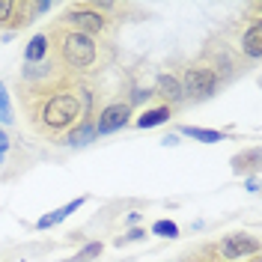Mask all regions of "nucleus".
<instances>
[{"label": "nucleus", "instance_id": "nucleus-11", "mask_svg": "<svg viewBox=\"0 0 262 262\" xmlns=\"http://www.w3.org/2000/svg\"><path fill=\"white\" fill-rule=\"evenodd\" d=\"M149 90H152V98H155L158 104H170V107H176V111H179L182 104H185L179 72H173V69H167V72H158V78H155V83H152Z\"/></svg>", "mask_w": 262, "mask_h": 262}, {"label": "nucleus", "instance_id": "nucleus-25", "mask_svg": "<svg viewBox=\"0 0 262 262\" xmlns=\"http://www.w3.org/2000/svg\"><path fill=\"white\" fill-rule=\"evenodd\" d=\"M247 262H262V256H253V259H247Z\"/></svg>", "mask_w": 262, "mask_h": 262}, {"label": "nucleus", "instance_id": "nucleus-21", "mask_svg": "<svg viewBox=\"0 0 262 262\" xmlns=\"http://www.w3.org/2000/svg\"><path fill=\"white\" fill-rule=\"evenodd\" d=\"M152 235H158V238H176L179 235V224H173V221H167V217H158L152 227H149Z\"/></svg>", "mask_w": 262, "mask_h": 262}, {"label": "nucleus", "instance_id": "nucleus-16", "mask_svg": "<svg viewBox=\"0 0 262 262\" xmlns=\"http://www.w3.org/2000/svg\"><path fill=\"white\" fill-rule=\"evenodd\" d=\"M93 140H98V134H96V119H83V122H78L75 128L69 131V134H66L63 146L83 149V146H90Z\"/></svg>", "mask_w": 262, "mask_h": 262}, {"label": "nucleus", "instance_id": "nucleus-7", "mask_svg": "<svg viewBox=\"0 0 262 262\" xmlns=\"http://www.w3.org/2000/svg\"><path fill=\"white\" fill-rule=\"evenodd\" d=\"M30 167V152L21 143V137L0 125V182L18 179Z\"/></svg>", "mask_w": 262, "mask_h": 262}, {"label": "nucleus", "instance_id": "nucleus-4", "mask_svg": "<svg viewBox=\"0 0 262 262\" xmlns=\"http://www.w3.org/2000/svg\"><path fill=\"white\" fill-rule=\"evenodd\" d=\"M57 24H63L69 30H78L83 36H93V39H101V42H111V36L116 33V21L104 18L101 12H93L83 0H75V3H66Z\"/></svg>", "mask_w": 262, "mask_h": 262}, {"label": "nucleus", "instance_id": "nucleus-22", "mask_svg": "<svg viewBox=\"0 0 262 262\" xmlns=\"http://www.w3.org/2000/svg\"><path fill=\"white\" fill-rule=\"evenodd\" d=\"M134 242H146V229H143V227H134V229H128V232H122L114 245L116 247H125V245H134Z\"/></svg>", "mask_w": 262, "mask_h": 262}, {"label": "nucleus", "instance_id": "nucleus-9", "mask_svg": "<svg viewBox=\"0 0 262 262\" xmlns=\"http://www.w3.org/2000/svg\"><path fill=\"white\" fill-rule=\"evenodd\" d=\"M247 24L238 33V42H235V51L245 57V63L256 66L262 60V3H250L247 6Z\"/></svg>", "mask_w": 262, "mask_h": 262}, {"label": "nucleus", "instance_id": "nucleus-14", "mask_svg": "<svg viewBox=\"0 0 262 262\" xmlns=\"http://www.w3.org/2000/svg\"><path fill=\"white\" fill-rule=\"evenodd\" d=\"M259 164H262L259 146H245L242 152H235L229 158V167H232L235 176H253V173H259Z\"/></svg>", "mask_w": 262, "mask_h": 262}, {"label": "nucleus", "instance_id": "nucleus-2", "mask_svg": "<svg viewBox=\"0 0 262 262\" xmlns=\"http://www.w3.org/2000/svg\"><path fill=\"white\" fill-rule=\"evenodd\" d=\"M45 36H48V60L72 78H86L90 81L93 75L104 72L114 60V42L83 36V33L69 30L57 21L48 24Z\"/></svg>", "mask_w": 262, "mask_h": 262}, {"label": "nucleus", "instance_id": "nucleus-6", "mask_svg": "<svg viewBox=\"0 0 262 262\" xmlns=\"http://www.w3.org/2000/svg\"><path fill=\"white\" fill-rule=\"evenodd\" d=\"M51 0H0V36H15L39 15L51 12Z\"/></svg>", "mask_w": 262, "mask_h": 262}, {"label": "nucleus", "instance_id": "nucleus-13", "mask_svg": "<svg viewBox=\"0 0 262 262\" xmlns=\"http://www.w3.org/2000/svg\"><path fill=\"white\" fill-rule=\"evenodd\" d=\"M173 134H182V137H191V140H200V143H224L229 140L235 131L232 128H203V125H176Z\"/></svg>", "mask_w": 262, "mask_h": 262}, {"label": "nucleus", "instance_id": "nucleus-8", "mask_svg": "<svg viewBox=\"0 0 262 262\" xmlns=\"http://www.w3.org/2000/svg\"><path fill=\"white\" fill-rule=\"evenodd\" d=\"M214 250L221 253L224 262H247L253 256H262V242L253 232H227L224 238L214 242Z\"/></svg>", "mask_w": 262, "mask_h": 262}, {"label": "nucleus", "instance_id": "nucleus-19", "mask_svg": "<svg viewBox=\"0 0 262 262\" xmlns=\"http://www.w3.org/2000/svg\"><path fill=\"white\" fill-rule=\"evenodd\" d=\"M0 125L3 128H12L15 125V107H12V96H9L3 78H0Z\"/></svg>", "mask_w": 262, "mask_h": 262}, {"label": "nucleus", "instance_id": "nucleus-24", "mask_svg": "<svg viewBox=\"0 0 262 262\" xmlns=\"http://www.w3.org/2000/svg\"><path fill=\"white\" fill-rule=\"evenodd\" d=\"M176 143H179V134H173V131L161 137V146H176Z\"/></svg>", "mask_w": 262, "mask_h": 262}, {"label": "nucleus", "instance_id": "nucleus-15", "mask_svg": "<svg viewBox=\"0 0 262 262\" xmlns=\"http://www.w3.org/2000/svg\"><path fill=\"white\" fill-rule=\"evenodd\" d=\"M86 200H90V196H75L72 203H66V206H60V209L42 214V217L36 221V229H51V227H57V224H63L69 214H75L78 209H83V206H86Z\"/></svg>", "mask_w": 262, "mask_h": 262}, {"label": "nucleus", "instance_id": "nucleus-1", "mask_svg": "<svg viewBox=\"0 0 262 262\" xmlns=\"http://www.w3.org/2000/svg\"><path fill=\"white\" fill-rule=\"evenodd\" d=\"M96 90L86 78H72L45 60L24 66L15 83V101L27 128L54 146H63L66 134L83 119H96Z\"/></svg>", "mask_w": 262, "mask_h": 262}, {"label": "nucleus", "instance_id": "nucleus-12", "mask_svg": "<svg viewBox=\"0 0 262 262\" xmlns=\"http://www.w3.org/2000/svg\"><path fill=\"white\" fill-rule=\"evenodd\" d=\"M176 114L179 111L170 107V104H149V107H143L140 114L131 119V125H137V128H158V125H167Z\"/></svg>", "mask_w": 262, "mask_h": 262}, {"label": "nucleus", "instance_id": "nucleus-17", "mask_svg": "<svg viewBox=\"0 0 262 262\" xmlns=\"http://www.w3.org/2000/svg\"><path fill=\"white\" fill-rule=\"evenodd\" d=\"M45 60H48V36H45V30H39L30 36V42L24 48V66H39Z\"/></svg>", "mask_w": 262, "mask_h": 262}, {"label": "nucleus", "instance_id": "nucleus-10", "mask_svg": "<svg viewBox=\"0 0 262 262\" xmlns=\"http://www.w3.org/2000/svg\"><path fill=\"white\" fill-rule=\"evenodd\" d=\"M131 119H134V107L119 96V98H114V101H107V104L96 114V134H98V137L116 134V131L128 128Z\"/></svg>", "mask_w": 262, "mask_h": 262}, {"label": "nucleus", "instance_id": "nucleus-23", "mask_svg": "<svg viewBox=\"0 0 262 262\" xmlns=\"http://www.w3.org/2000/svg\"><path fill=\"white\" fill-rule=\"evenodd\" d=\"M247 191H250V194H256V191H259V173L247 176Z\"/></svg>", "mask_w": 262, "mask_h": 262}, {"label": "nucleus", "instance_id": "nucleus-18", "mask_svg": "<svg viewBox=\"0 0 262 262\" xmlns=\"http://www.w3.org/2000/svg\"><path fill=\"white\" fill-rule=\"evenodd\" d=\"M179 262H224V259L214 250V242H206V245H196L191 250H185L179 256Z\"/></svg>", "mask_w": 262, "mask_h": 262}, {"label": "nucleus", "instance_id": "nucleus-5", "mask_svg": "<svg viewBox=\"0 0 262 262\" xmlns=\"http://www.w3.org/2000/svg\"><path fill=\"white\" fill-rule=\"evenodd\" d=\"M179 81H182V96H185V104H203V101L214 98L221 90H224L221 78L214 75L212 69H206L196 57L182 66Z\"/></svg>", "mask_w": 262, "mask_h": 262}, {"label": "nucleus", "instance_id": "nucleus-3", "mask_svg": "<svg viewBox=\"0 0 262 262\" xmlns=\"http://www.w3.org/2000/svg\"><path fill=\"white\" fill-rule=\"evenodd\" d=\"M196 60L206 66V69H212L214 75L221 78L224 86L232 83L235 78H242L247 69H250V63H245V57H242V54L235 51V45L227 42L224 36H212V39H206V45L200 48Z\"/></svg>", "mask_w": 262, "mask_h": 262}, {"label": "nucleus", "instance_id": "nucleus-20", "mask_svg": "<svg viewBox=\"0 0 262 262\" xmlns=\"http://www.w3.org/2000/svg\"><path fill=\"white\" fill-rule=\"evenodd\" d=\"M101 253H104V245H101V242H83L81 250H75L69 259H60V262H93V259H98Z\"/></svg>", "mask_w": 262, "mask_h": 262}]
</instances>
